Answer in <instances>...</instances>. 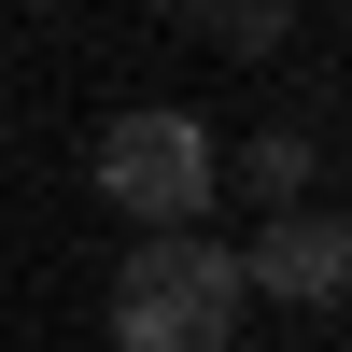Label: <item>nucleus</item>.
<instances>
[{
  "mask_svg": "<svg viewBox=\"0 0 352 352\" xmlns=\"http://www.w3.org/2000/svg\"><path fill=\"white\" fill-rule=\"evenodd\" d=\"M240 296H296V310H338L352 296V212L310 197V212H268L240 254Z\"/></svg>",
  "mask_w": 352,
  "mask_h": 352,
  "instance_id": "nucleus-3",
  "label": "nucleus"
},
{
  "mask_svg": "<svg viewBox=\"0 0 352 352\" xmlns=\"http://www.w3.org/2000/svg\"><path fill=\"white\" fill-rule=\"evenodd\" d=\"M240 184L268 197V212H310V184H324V141L282 113V127H254V155H240Z\"/></svg>",
  "mask_w": 352,
  "mask_h": 352,
  "instance_id": "nucleus-4",
  "label": "nucleus"
},
{
  "mask_svg": "<svg viewBox=\"0 0 352 352\" xmlns=\"http://www.w3.org/2000/svg\"><path fill=\"white\" fill-rule=\"evenodd\" d=\"M226 338H240V254L226 240H127L113 352H226Z\"/></svg>",
  "mask_w": 352,
  "mask_h": 352,
  "instance_id": "nucleus-1",
  "label": "nucleus"
},
{
  "mask_svg": "<svg viewBox=\"0 0 352 352\" xmlns=\"http://www.w3.org/2000/svg\"><path fill=\"white\" fill-rule=\"evenodd\" d=\"M212 184H226V155H212V127H197L184 99H141V113L99 127V197L141 226V240H197Z\"/></svg>",
  "mask_w": 352,
  "mask_h": 352,
  "instance_id": "nucleus-2",
  "label": "nucleus"
}]
</instances>
